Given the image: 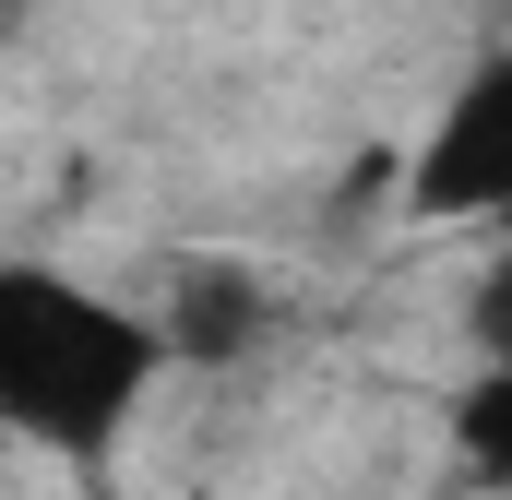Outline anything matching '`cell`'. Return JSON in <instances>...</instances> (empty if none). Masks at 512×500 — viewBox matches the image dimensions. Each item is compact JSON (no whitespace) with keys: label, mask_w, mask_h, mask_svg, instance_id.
I'll list each match as a JSON object with an SVG mask.
<instances>
[{"label":"cell","mask_w":512,"mask_h":500,"mask_svg":"<svg viewBox=\"0 0 512 500\" xmlns=\"http://www.w3.org/2000/svg\"><path fill=\"white\" fill-rule=\"evenodd\" d=\"M465 346H477V370H512V239H489L465 274Z\"/></svg>","instance_id":"5b68a950"},{"label":"cell","mask_w":512,"mask_h":500,"mask_svg":"<svg viewBox=\"0 0 512 500\" xmlns=\"http://www.w3.org/2000/svg\"><path fill=\"white\" fill-rule=\"evenodd\" d=\"M405 203H417L429 227H489V239H512V48L477 60V72L441 96Z\"/></svg>","instance_id":"7a4b0ae2"},{"label":"cell","mask_w":512,"mask_h":500,"mask_svg":"<svg viewBox=\"0 0 512 500\" xmlns=\"http://www.w3.org/2000/svg\"><path fill=\"white\" fill-rule=\"evenodd\" d=\"M167 381L155 310H131L108 286L0 250V429L36 453H108L143 393Z\"/></svg>","instance_id":"6da1fadb"},{"label":"cell","mask_w":512,"mask_h":500,"mask_svg":"<svg viewBox=\"0 0 512 500\" xmlns=\"http://www.w3.org/2000/svg\"><path fill=\"white\" fill-rule=\"evenodd\" d=\"M262 274H239V262H191L179 286H167V310H155V346L167 358H191V370H227V358H251L262 346Z\"/></svg>","instance_id":"3957f363"},{"label":"cell","mask_w":512,"mask_h":500,"mask_svg":"<svg viewBox=\"0 0 512 500\" xmlns=\"http://www.w3.org/2000/svg\"><path fill=\"white\" fill-rule=\"evenodd\" d=\"M453 453L489 489H512V370H465V393H453Z\"/></svg>","instance_id":"277c9868"}]
</instances>
